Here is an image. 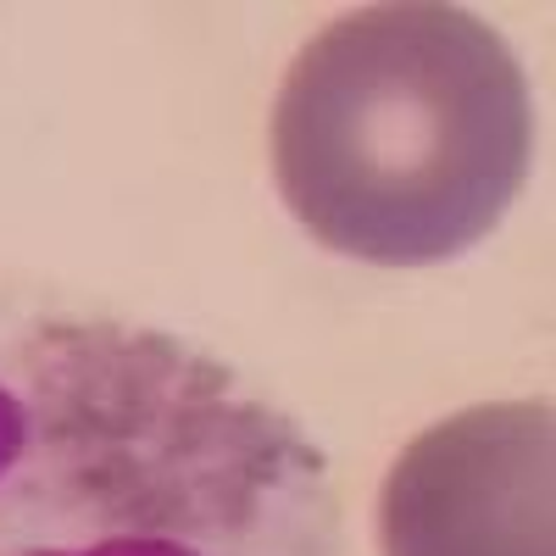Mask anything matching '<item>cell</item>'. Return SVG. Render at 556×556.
<instances>
[{
	"label": "cell",
	"instance_id": "6da1fadb",
	"mask_svg": "<svg viewBox=\"0 0 556 556\" xmlns=\"http://www.w3.org/2000/svg\"><path fill=\"white\" fill-rule=\"evenodd\" d=\"M329 456L228 362L0 278V556H340Z\"/></svg>",
	"mask_w": 556,
	"mask_h": 556
},
{
	"label": "cell",
	"instance_id": "7a4b0ae2",
	"mask_svg": "<svg viewBox=\"0 0 556 556\" xmlns=\"http://www.w3.org/2000/svg\"><path fill=\"white\" fill-rule=\"evenodd\" d=\"M534 156L529 78L479 12L384 0L301 45L273 101V178L306 235L429 267L490 240Z\"/></svg>",
	"mask_w": 556,
	"mask_h": 556
},
{
	"label": "cell",
	"instance_id": "3957f363",
	"mask_svg": "<svg viewBox=\"0 0 556 556\" xmlns=\"http://www.w3.org/2000/svg\"><path fill=\"white\" fill-rule=\"evenodd\" d=\"M551 401H490L401 445L379 490L384 556H556Z\"/></svg>",
	"mask_w": 556,
	"mask_h": 556
}]
</instances>
